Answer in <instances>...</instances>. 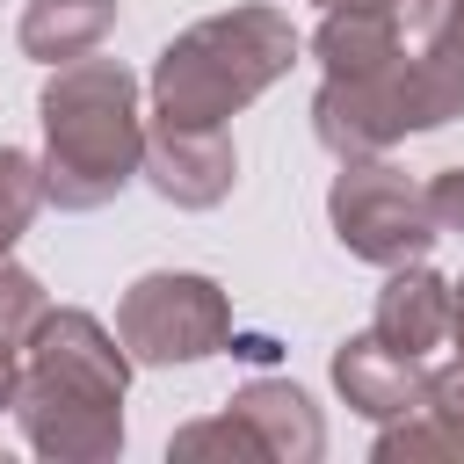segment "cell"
<instances>
[{"instance_id":"obj_1","label":"cell","mask_w":464,"mask_h":464,"mask_svg":"<svg viewBox=\"0 0 464 464\" xmlns=\"http://www.w3.org/2000/svg\"><path fill=\"white\" fill-rule=\"evenodd\" d=\"M123 384H130V348L94 319V312H44L29 348H22V384H14V420L22 442L51 464H102L123 450Z\"/></svg>"},{"instance_id":"obj_2","label":"cell","mask_w":464,"mask_h":464,"mask_svg":"<svg viewBox=\"0 0 464 464\" xmlns=\"http://www.w3.org/2000/svg\"><path fill=\"white\" fill-rule=\"evenodd\" d=\"M44 196L58 210H102L145 174L138 80L123 58H72L44 80Z\"/></svg>"},{"instance_id":"obj_3","label":"cell","mask_w":464,"mask_h":464,"mask_svg":"<svg viewBox=\"0 0 464 464\" xmlns=\"http://www.w3.org/2000/svg\"><path fill=\"white\" fill-rule=\"evenodd\" d=\"M297 58V29L276 7H232L188 22L152 65V116L160 123H225L254 94H268Z\"/></svg>"},{"instance_id":"obj_4","label":"cell","mask_w":464,"mask_h":464,"mask_svg":"<svg viewBox=\"0 0 464 464\" xmlns=\"http://www.w3.org/2000/svg\"><path fill=\"white\" fill-rule=\"evenodd\" d=\"M326 218H334V239L370 268H406L442 239L428 188L384 160H341V174L326 188Z\"/></svg>"},{"instance_id":"obj_5","label":"cell","mask_w":464,"mask_h":464,"mask_svg":"<svg viewBox=\"0 0 464 464\" xmlns=\"http://www.w3.org/2000/svg\"><path fill=\"white\" fill-rule=\"evenodd\" d=\"M116 341L130 362H203L232 341V304L210 276L188 268H152L123 290L116 304Z\"/></svg>"},{"instance_id":"obj_6","label":"cell","mask_w":464,"mask_h":464,"mask_svg":"<svg viewBox=\"0 0 464 464\" xmlns=\"http://www.w3.org/2000/svg\"><path fill=\"white\" fill-rule=\"evenodd\" d=\"M312 130L334 160H377L384 145L420 130L413 87H406V51L384 72H326V87L312 94Z\"/></svg>"},{"instance_id":"obj_7","label":"cell","mask_w":464,"mask_h":464,"mask_svg":"<svg viewBox=\"0 0 464 464\" xmlns=\"http://www.w3.org/2000/svg\"><path fill=\"white\" fill-rule=\"evenodd\" d=\"M239 152L218 123H152L145 130V181L174 210H218L232 196Z\"/></svg>"},{"instance_id":"obj_8","label":"cell","mask_w":464,"mask_h":464,"mask_svg":"<svg viewBox=\"0 0 464 464\" xmlns=\"http://www.w3.org/2000/svg\"><path fill=\"white\" fill-rule=\"evenodd\" d=\"M334 384H341V399H348L355 413H370V420H399V413L420 406L428 370H420V355L392 348L384 334H348V341L334 348Z\"/></svg>"},{"instance_id":"obj_9","label":"cell","mask_w":464,"mask_h":464,"mask_svg":"<svg viewBox=\"0 0 464 464\" xmlns=\"http://www.w3.org/2000/svg\"><path fill=\"white\" fill-rule=\"evenodd\" d=\"M413 457H464V355L428 370V392L413 413L384 420L377 464H413Z\"/></svg>"},{"instance_id":"obj_10","label":"cell","mask_w":464,"mask_h":464,"mask_svg":"<svg viewBox=\"0 0 464 464\" xmlns=\"http://www.w3.org/2000/svg\"><path fill=\"white\" fill-rule=\"evenodd\" d=\"M232 413L254 428V442L268 450V464H312V457L326 450V428H319L312 399H304L297 384H283V377L239 384V392H232Z\"/></svg>"},{"instance_id":"obj_11","label":"cell","mask_w":464,"mask_h":464,"mask_svg":"<svg viewBox=\"0 0 464 464\" xmlns=\"http://www.w3.org/2000/svg\"><path fill=\"white\" fill-rule=\"evenodd\" d=\"M370 334H384L392 348L406 355H428L442 334H450V283L420 261L392 268V283L377 290V312H370Z\"/></svg>"},{"instance_id":"obj_12","label":"cell","mask_w":464,"mask_h":464,"mask_svg":"<svg viewBox=\"0 0 464 464\" xmlns=\"http://www.w3.org/2000/svg\"><path fill=\"white\" fill-rule=\"evenodd\" d=\"M109 29H116V0H29L22 7V51L36 65H72L102 51Z\"/></svg>"},{"instance_id":"obj_13","label":"cell","mask_w":464,"mask_h":464,"mask_svg":"<svg viewBox=\"0 0 464 464\" xmlns=\"http://www.w3.org/2000/svg\"><path fill=\"white\" fill-rule=\"evenodd\" d=\"M312 51L326 72H384L399 58V7H326Z\"/></svg>"},{"instance_id":"obj_14","label":"cell","mask_w":464,"mask_h":464,"mask_svg":"<svg viewBox=\"0 0 464 464\" xmlns=\"http://www.w3.org/2000/svg\"><path fill=\"white\" fill-rule=\"evenodd\" d=\"M44 160H29L22 145H0V254L29 232V218L44 210Z\"/></svg>"},{"instance_id":"obj_15","label":"cell","mask_w":464,"mask_h":464,"mask_svg":"<svg viewBox=\"0 0 464 464\" xmlns=\"http://www.w3.org/2000/svg\"><path fill=\"white\" fill-rule=\"evenodd\" d=\"M167 450H174V457H239V464H261V457H268V450L254 442V428H246L232 406H225V413H210V420H188Z\"/></svg>"},{"instance_id":"obj_16","label":"cell","mask_w":464,"mask_h":464,"mask_svg":"<svg viewBox=\"0 0 464 464\" xmlns=\"http://www.w3.org/2000/svg\"><path fill=\"white\" fill-rule=\"evenodd\" d=\"M44 312H51V304H44V283L0 254V341L29 348V334H36V319H44Z\"/></svg>"},{"instance_id":"obj_17","label":"cell","mask_w":464,"mask_h":464,"mask_svg":"<svg viewBox=\"0 0 464 464\" xmlns=\"http://www.w3.org/2000/svg\"><path fill=\"white\" fill-rule=\"evenodd\" d=\"M428 210H435L442 232H464V167H442L428 181Z\"/></svg>"},{"instance_id":"obj_18","label":"cell","mask_w":464,"mask_h":464,"mask_svg":"<svg viewBox=\"0 0 464 464\" xmlns=\"http://www.w3.org/2000/svg\"><path fill=\"white\" fill-rule=\"evenodd\" d=\"M457 7H464V0H399V14H406V29H420V36H435V29H450V22H457Z\"/></svg>"},{"instance_id":"obj_19","label":"cell","mask_w":464,"mask_h":464,"mask_svg":"<svg viewBox=\"0 0 464 464\" xmlns=\"http://www.w3.org/2000/svg\"><path fill=\"white\" fill-rule=\"evenodd\" d=\"M14 384H22V348L0 341V406H14Z\"/></svg>"},{"instance_id":"obj_20","label":"cell","mask_w":464,"mask_h":464,"mask_svg":"<svg viewBox=\"0 0 464 464\" xmlns=\"http://www.w3.org/2000/svg\"><path fill=\"white\" fill-rule=\"evenodd\" d=\"M450 334H457V348H464V283H450Z\"/></svg>"},{"instance_id":"obj_21","label":"cell","mask_w":464,"mask_h":464,"mask_svg":"<svg viewBox=\"0 0 464 464\" xmlns=\"http://www.w3.org/2000/svg\"><path fill=\"white\" fill-rule=\"evenodd\" d=\"M319 7H399V0H319Z\"/></svg>"},{"instance_id":"obj_22","label":"cell","mask_w":464,"mask_h":464,"mask_svg":"<svg viewBox=\"0 0 464 464\" xmlns=\"http://www.w3.org/2000/svg\"><path fill=\"white\" fill-rule=\"evenodd\" d=\"M457 29H464V7H457Z\"/></svg>"}]
</instances>
